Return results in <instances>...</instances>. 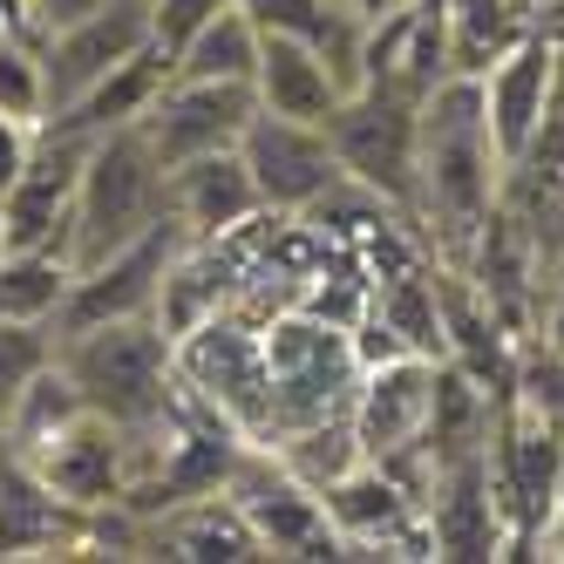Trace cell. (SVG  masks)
<instances>
[{"label": "cell", "instance_id": "13", "mask_svg": "<svg viewBox=\"0 0 564 564\" xmlns=\"http://www.w3.org/2000/svg\"><path fill=\"white\" fill-rule=\"evenodd\" d=\"M429 551L435 557H503L510 531H503V510H497V482H490V449L442 463L429 482Z\"/></svg>", "mask_w": 564, "mask_h": 564}, {"label": "cell", "instance_id": "10", "mask_svg": "<svg viewBox=\"0 0 564 564\" xmlns=\"http://www.w3.org/2000/svg\"><path fill=\"white\" fill-rule=\"evenodd\" d=\"M238 156L259 184V205L279 212V218H300L313 197H327L347 171L327 143L319 123H293V116H272V109H252L246 137H238Z\"/></svg>", "mask_w": 564, "mask_h": 564}, {"label": "cell", "instance_id": "30", "mask_svg": "<svg viewBox=\"0 0 564 564\" xmlns=\"http://www.w3.org/2000/svg\"><path fill=\"white\" fill-rule=\"evenodd\" d=\"M517 394L531 401V409H544L551 422H564V347H551L544 360H523V368H517Z\"/></svg>", "mask_w": 564, "mask_h": 564}, {"label": "cell", "instance_id": "19", "mask_svg": "<svg viewBox=\"0 0 564 564\" xmlns=\"http://www.w3.org/2000/svg\"><path fill=\"white\" fill-rule=\"evenodd\" d=\"M252 89H259V109L293 116V123H319V130H327V116L347 96L334 83L327 55H319L313 42H300V34H259V75H252Z\"/></svg>", "mask_w": 564, "mask_h": 564}, {"label": "cell", "instance_id": "18", "mask_svg": "<svg viewBox=\"0 0 564 564\" xmlns=\"http://www.w3.org/2000/svg\"><path fill=\"white\" fill-rule=\"evenodd\" d=\"M171 218L184 225V238H225V231L259 225L265 205H259V184L246 171V156L212 150V156L177 164L171 171Z\"/></svg>", "mask_w": 564, "mask_h": 564}, {"label": "cell", "instance_id": "5", "mask_svg": "<svg viewBox=\"0 0 564 564\" xmlns=\"http://www.w3.org/2000/svg\"><path fill=\"white\" fill-rule=\"evenodd\" d=\"M415 116H422V102L409 89L360 83L327 116V143H334L340 171L354 184H368L375 197H388V205L422 231V218H415Z\"/></svg>", "mask_w": 564, "mask_h": 564}, {"label": "cell", "instance_id": "8", "mask_svg": "<svg viewBox=\"0 0 564 564\" xmlns=\"http://www.w3.org/2000/svg\"><path fill=\"white\" fill-rule=\"evenodd\" d=\"M83 156H89V137L34 130V150H28L21 177L0 191V231H8V252H62L68 259V218H75Z\"/></svg>", "mask_w": 564, "mask_h": 564}, {"label": "cell", "instance_id": "12", "mask_svg": "<svg viewBox=\"0 0 564 564\" xmlns=\"http://www.w3.org/2000/svg\"><path fill=\"white\" fill-rule=\"evenodd\" d=\"M184 252V225L164 218L150 225L137 246H123L116 259L75 272V286L55 313V334H75V327H96V319H130V313H156V286H164L171 259Z\"/></svg>", "mask_w": 564, "mask_h": 564}, {"label": "cell", "instance_id": "4", "mask_svg": "<svg viewBox=\"0 0 564 564\" xmlns=\"http://www.w3.org/2000/svg\"><path fill=\"white\" fill-rule=\"evenodd\" d=\"M265 381H272V435H293L319 415L354 409L360 388V360H354V334L319 319L306 306H286L265 319Z\"/></svg>", "mask_w": 564, "mask_h": 564}, {"label": "cell", "instance_id": "2", "mask_svg": "<svg viewBox=\"0 0 564 564\" xmlns=\"http://www.w3.org/2000/svg\"><path fill=\"white\" fill-rule=\"evenodd\" d=\"M503 197V156L482 116V75H442L415 116V218L456 259Z\"/></svg>", "mask_w": 564, "mask_h": 564}, {"label": "cell", "instance_id": "3", "mask_svg": "<svg viewBox=\"0 0 564 564\" xmlns=\"http://www.w3.org/2000/svg\"><path fill=\"white\" fill-rule=\"evenodd\" d=\"M164 218H171V171L156 164L143 130L123 123V130L89 137L83 184H75V218H68V265L89 272L123 246H137Z\"/></svg>", "mask_w": 564, "mask_h": 564}, {"label": "cell", "instance_id": "6", "mask_svg": "<svg viewBox=\"0 0 564 564\" xmlns=\"http://www.w3.org/2000/svg\"><path fill=\"white\" fill-rule=\"evenodd\" d=\"M171 347H177V381L205 401L212 415H225L246 442L272 435V381H265V327L259 319L225 306Z\"/></svg>", "mask_w": 564, "mask_h": 564}, {"label": "cell", "instance_id": "24", "mask_svg": "<svg viewBox=\"0 0 564 564\" xmlns=\"http://www.w3.org/2000/svg\"><path fill=\"white\" fill-rule=\"evenodd\" d=\"M272 449H279V463H286L306 490H327V482H340L347 469L368 463V456H360V435H354V409L319 415V422H306V429H293V435H279Z\"/></svg>", "mask_w": 564, "mask_h": 564}, {"label": "cell", "instance_id": "36", "mask_svg": "<svg viewBox=\"0 0 564 564\" xmlns=\"http://www.w3.org/2000/svg\"><path fill=\"white\" fill-rule=\"evenodd\" d=\"M8 34H14V21H8V14H0V42H8Z\"/></svg>", "mask_w": 564, "mask_h": 564}, {"label": "cell", "instance_id": "26", "mask_svg": "<svg viewBox=\"0 0 564 564\" xmlns=\"http://www.w3.org/2000/svg\"><path fill=\"white\" fill-rule=\"evenodd\" d=\"M449 8V68L456 75H482L510 42H523V28L510 0H442Z\"/></svg>", "mask_w": 564, "mask_h": 564}, {"label": "cell", "instance_id": "1", "mask_svg": "<svg viewBox=\"0 0 564 564\" xmlns=\"http://www.w3.org/2000/svg\"><path fill=\"white\" fill-rule=\"evenodd\" d=\"M55 360L68 368V381L83 388V401L130 435L137 469L171 442V429L184 422V381H177V347L156 327V313H130V319H96V327L55 334Z\"/></svg>", "mask_w": 564, "mask_h": 564}, {"label": "cell", "instance_id": "32", "mask_svg": "<svg viewBox=\"0 0 564 564\" xmlns=\"http://www.w3.org/2000/svg\"><path fill=\"white\" fill-rule=\"evenodd\" d=\"M102 0H28V34H62L83 14H96Z\"/></svg>", "mask_w": 564, "mask_h": 564}, {"label": "cell", "instance_id": "7", "mask_svg": "<svg viewBox=\"0 0 564 564\" xmlns=\"http://www.w3.org/2000/svg\"><path fill=\"white\" fill-rule=\"evenodd\" d=\"M225 497L246 510L265 557H340V531H334L327 503H319V490H306V482L279 463L272 442H238Z\"/></svg>", "mask_w": 564, "mask_h": 564}, {"label": "cell", "instance_id": "22", "mask_svg": "<svg viewBox=\"0 0 564 564\" xmlns=\"http://www.w3.org/2000/svg\"><path fill=\"white\" fill-rule=\"evenodd\" d=\"M171 75H184V83H252L259 75V28L246 21V8L231 0L225 14H212L171 55Z\"/></svg>", "mask_w": 564, "mask_h": 564}, {"label": "cell", "instance_id": "17", "mask_svg": "<svg viewBox=\"0 0 564 564\" xmlns=\"http://www.w3.org/2000/svg\"><path fill=\"white\" fill-rule=\"evenodd\" d=\"M435 368H442V360L401 354V360H381V368L360 375V388H354V435H360V456H368V463L409 449V442L429 429Z\"/></svg>", "mask_w": 564, "mask_h": 564}, {"label": "cell", "instance_id": "21", "mask_svg": "<svg viewBox=\"0 0 564 564\" xmlns=\"http://www.w3.org/2000/svg\"><path fill=\"white\" fill-rule=\"evenodd\" d=\"M368 313L401 340V354L449 360V340H442V306H435V265L429 259H409L401 272H388V286L368 300Z\"/></svg>", "mask_w": 564, "mask_h": 564}, {"label": "cell", "instance_id": "27", "mask_svg": "<svg viewBox=\"0 0 564 564\" xmlns=\"http://www.w3.org/2000/svg\"><path fill=\"white\" fill-rule=\"evenodd\" d=\"M0 116L42 130L48 123V68H42V42L34 34H8L0 42Z\"/></svg>", "mask_w": 564, "mask_h": 564}, {"label": "cell", "instance_id": "28", "mask_svg": "<svg viewBox=\"0 0 564 564\" xmlns=\"http://www.w3.org/2000/svg\"><path fill=\"white\" fill-rule=\"evenodd\" d=\"M55 360V327L42 319H0V429H8L14 401L28 394V381Z\"/></svg>", "mask_w": 564, "mask_h": 564}, {"label": "cell", "instance_id": "34", "mask_svg": "<svg viewBox=\"0 0 564 564\" xmlns=\"http://www.w3.org/2000/svg\"><path fill=\"white\" fill-rule=\"evenodd\" d=\"M538 319H544V340H551V347H564V259L551 265V300L538 306Z\"/></svg>", "mask_w": 564, "mask_h": 564}, {"label": "cell", "instance_id": "15", "mask_svg": "<svg viewBox=\"0 0 564 564\" xmlns=\"http://www.w3.org/2000/svg\"><path fill=\"white\" fill-rule=\"evenodd\" d=\"M34 476L48 482V490L75 510H102L130 490V476H137V456H130V435L102 422L96 409L75 415L42 456H34Z\"/></svg>", "mask_w": 564, "mask_h": 564}, {"label": "cell", "instance_id": "9", "mask_svg": "<svg viewBox=\"0 0 564 564\" xmlns=\"http://www.w3.org/2000/svg\"><path fill=\"white\" fill-rule=\"evenodd\" d=\"M252 109H259L252 83H184V75H171V83L156 89V102L137 116V130L156 150V164L177 171V164H191V156L238 150Z\"/></svg>", "mask_w": 564, "mask_h": 564}, {"label": "cell", "instance_id": "20", "mask_svg": "<svg viewBox=\"0 0 564 564\" xmlns=\"http://www.w3.org/2000/svg\"><path fill=\"white\" fill-rule=\"evenodd\" d=\"M171 83V48L164 42H150V48H137L123 68H109L96 89H83L68 109H55L42 130H68V137H102V130H123V123H137V116L156 102V89Z\"/></svg>", "mask_w": 564, "mask_h": 564}, {"label": "cell", "instance_id": "33", "mask_svg": "<svg viewBox=\"0 0 564 564\" xmlns=\"http://www.w3.org/2000/svg\"><path fill=\"white\" fill-rule=\"evenodd\" d=\"M28 150H34V130H28V123H14V116H0V191L21 177Z\"/></svg>", "mask_w": 564, "mask_h": 564}, {"label": "cell", "instance_id": "29", "mask_svg": "<svg viewBox=\"0 0 564 564\" xmlns=\"http://www.w3.org/2000/svg\"><path fill=\"white\" fill-rule=\"evenodd\" d=\"M238 8H246V21L259 34H300V42H319L340 0H238Z\"/></svg>", "mask_w": 564, "mask_h": 564}, {"label": "cell", "instance_id": "16", "mask_svg": "<svg viewBox=\"0 0 564 564\" xmlns=\"http://www.w3.org/2000/svg\"><path fill=\"white\" fill-rule=\"evenodd\" d=\"M89 551V510L62 503L34 463L0 449V557H75Z\"/></svg>", "mask_w": 564, "mask_h": 564}, {"label": "cell", "instance_id": "11", "mask_svg": "<svg viewBox=\"0 0 564 564\" xmlns=\"http://www.w3.org/2000/svg\"><path fill=\"white\" fill-rule=\"evenodd\" d=\"M48 68V116L68 109L83 89H96L109 68H123L137 48L156 42V0H102L96 14H83L62 34H34Z\"/></svg>", "mask_w": 564, "mask_h": 564}, {"label": "cell", "instance_id": "25", "mask_svg": "<svg viewBox=\"0 0 564 564\" xmlns=\"http://www.w3.org/2000/svg\"><path fill=\"white\" fill-rule=\"evenodd\" d=\"M68 286H75V265L62 252H0V319H42V327H55Z\"/></svg>", "mask_w": 564, "mask_h": 564}, {"label": "cell", "instance_id": "35", "mask_svg": "<svg viewBox=\"0 0 564 564\" xmlns=\"http://www.w3.org/2000/svg\"><path fill=\"white\" fill-rule=\"evenodd\" d=\"M557 510H564V503H557ZM551 523H557V557H564V517H551Z\"/></svg>", "mask_w": 564, "mask_h": 564}, {"label": "cell", "instance_id": "14", "mask_svg": "<svg viewBox=\"0 0 564 564\" xmlns=\"http://www.w3.org/2000/svg\"><path fill=\"white\" fill-rule=\"evenodd\" d=\"M551 89H557V42L544 28H531L523 42H510L490 68H482V116H490L503 171L531 150L544 109H551Z\"/></svg>", "mask_w": 564, "mask_h": 564}, {"label": "cell", "instance_id": "23", "mask_svg": "<svg viewBox=\"0 0 564 564\" xmlns=\"http://www.w3.org/2000/svg\"><path fill=\"white\" fill-rule=\"evenodd\" d=\"M83 409H89V401H83V388L68 381V368H62V360H48V368L28 381V394L14 401L8 429H0V449H14L21 463H34V456H42L48 442H55V435H62L75 415H83Z\"/></svg>", "mask_w": 564, "mask_h": 564}, {"label": "cell", "instance_id": "31", "mask_svg": "<svg viewBox=\"0 0 564 564\" xmlns=\"http://www.w3.org/2000/svg\"><path fill=\"white\" fill-rule=\"evenodd\" d=\"M231 8V0H156V42H164L171 55L191 42V34L197 28H205L212 14H225Z\"/></svg>", "mask_w": 564, "mask_h": 564}, {"label": "cell", "instance_id": "37", "mask_svg": "<svg viewBox=\"0 0 564 564\" xmlns=\"http://www.w3.org/2000/svg\"><path fill=\"white\" fill-rule=\"evenodd\" d=\"M0 252H8V231H0Z\"/></svg>", "mask_w": 564, "mask_h": 564}]
</instances>
